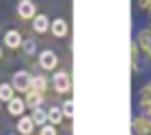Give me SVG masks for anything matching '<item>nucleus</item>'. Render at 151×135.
Segmentation results:
<instances>
[{"label":"nucleus","mask_w":151,"mask_h":135,"mask_svg":"<svg viewBox=\"0 0 151 135\" xmlns=\"http://www.w3.org/2000/svg\"><path fill=\"white\" fill-rule=\"evenodd\" d=\"M47 120H49V124L58 126L62 120H65V113H62V109H60V106H49V109H47Z\"/></svg>","instance_id":"nucleus-14"},{"label":"nucleus","mask_w":151,"mask_h":135,"mask_svg":"<svg viewBox=\"0 0 151 135\" xmlns=\"http://www.w3.org/2000/svg\"><path fill=\"white\" fill-rule=\"evenodd\" d=\"M136 7L142 14H151V0H136Z\"/></svg>","instance_id":"nucleus-20"},{"label":"nucleus","mask_w":151,"mask_h":135,"mask_svg":"<svg viewBox=\"0 0 151 135\" xmlns=\"http://www.w3.org/2000/svg\"><path fill=\"white\" fill-rule=\"evenodd\" d=\"M9 135H18V133H9Z\"/></svg>","instance_id":"nucleus-27"},{"label":"nucleus","mask_w":151,"mask_h":135,"mask_svg":"<svg viewBox=\"0 0 151 135\" xmlns=\"http://www.w3.org/2000/svg\"><path fill=\"white\" fill-rule=\"evenodd\" d=\"M49 31H51L53 38H65L67 33H69V24H67L65 18H53V20H51V27H49Z\"/></svg>","instance_id":"nucleus-8"},{"label":"nucleus","mask_w":151,"mask_h":135,"mask_svg":"<svg viewBox=\"0 0 151 135\" xmlns=\"http://www.w3.org/2000/svg\"><path fill=\"white\" fill-rule=\"evenodd\" d=\"M31 27H33V31L36 33H47L49 31V27H51V20L47 18L45 14H40V16H33V20H31Z\"/></svg>","instance_id":"nucleus-12"},{"label":"nucleus","mask_w":151,"mask_h":135,"mask_svg":"<svg viewBox=\"0 0 151 135\" xmlns=\"http://www.w3.org/2000/svg\"><path fill=\"white\" fill-rule=\"evenodd\" d=\"M149 84H151V80H149Z\"/></svg>","instance_id":"nucleus-29"},{"label":"nucleus","mask_w":151,"mask_h":135,"mask_svg":"<svg viewBox=\"0 0 151 135\" xmlns=\"http://www.w3.org/2000/svg\"><path fill=\"white\" fill-rule=\"evenodd\" d=\"M138 104H151V84L145 82L138 89Z\"/></svg>","instance_id":"nucleus-17"},{"label":"nucleus","mask_w":151,"mask_h":135,"mask_svg":"<svg viewBox=\"0 0 151 135\" xmlns=\"http://www.w3.org/2000/svg\"><path fill=\"white\" fill-rule=\"evenodd\" d=\"M20 49L24 51V56H33V53L38 51V42L33 40V38H22V44H20Z\"/></svg>","instance_id":"nucleus-18"},{"label":"nucleus","mask_w":151,"mask_h":135,"mask_svg":"<svg viewBox=\"0 0 151 135\" xmlns=\"http://www.w3.org/2000/svg\"><path fill=\"white\" fill-rule=\"evenodd\" d=\"M24 109H27V104H24V98H11L9 102H7V111L11 113L14 117H20V115H24Z\"/></svg>","instance_id":"nucleus-9"},{"label":"nucleus","mask_w":151,"mask_h":135,"mask_svg":"<svg viewBox=\"0 0 151 135\" xmlns=\"http://www.w3.org/2000/svg\"><path fill=\"white\" fill-rule=\"evenodd\" d=\"M60 109H62V113H65V117H67V120H73V115H76L73 100H65V102L60 104Z\"/></svg>","instance_id":"nucleus-19"},{"label":"nucleus","mask_w":151,"mask_h":135,"mask_svg":"<svg viewBox=\"0 0 151 135\" xmlns=\"http://www.w3.org/2000/svg\"><path fill=\"white\" fill-rule=\"evenodd\" d=\"M131 60H140V49H138V42H131Z\"/></svg>","instance_id":"nucleus-23"},{"label":"nucleus","mask_w":151,"mask_h":135,"mask_svg":"<svg viewBox=\"0 0 151 135\" xmlns=\"http://www.w3.org/2000/svg\"><path fill=\"white\" fill-rule=\"evenodd\" d=\"M40 135H58V129L53 124H45V126H40Z\"/></svg>","instance_id":"nucleus-21"},{"label":"nucleus","mask_w":151,"mask_h":135,"mask_svg":"<svg viewBox=\"0 0 151 135\" xmlns=\"http://www.w3.org/2000/svg\"><path fill=\"white\" fill-rule=\"evenodd\" d=\"M20 44H22V33L20 31H16V29L5 31V47L7 49H20Z\"/></svg>","instance_id":"nucleus-11"},{"label":"nucleus","mask_w":151,"mask_h":135,"mask_svg":"<svg viewBox=\"0 0 151 135\" xmlns=\"http://www.w3.org/2000/svg\"><path fill=\"white\" fill-rule=\"evenodd\" d=\"M131 135H136V133H131Z\"/></svg>","instance_id":"nucleus-28"},{"label":"nucleus","mask_w":151,"mask_h":135,"mask_svg":"<svg viewBox=\"0 0 151 135\" xmlns=\"http://www.w3.org/2000/svg\"><path fill=\"white\" fill-rule=\"evenodd\" d=\"M131 71H133V75L142 73V64H140V60H131Z\"/></svg>","instance_id":"nucleus-24"},{"label":"nucleus","mask_w":151,"mask_h":135,"mask_svg":"<svg viewBox=\"0 0 151 135\" xmlns=\"http://www.w3.org/2000/svg\"><path fill=\"white\" fill-rule=\"evenodd\" d=\"M31 89L33 91H38V93H47V89H49V80H47V75H33L31 78Z\"/></svg>","instance_id":"nucleus-13"},{"label":"nucleus","mask_w":151,"mask_h":135,"mask_svg":"<svg viewBox=\"0 0 151 135\" xmlns=\"http://www.w3.org/2000/svg\"><path fill=\"white\" fill-rule=\"evenodd\" d=\"M33 129H36V124H33L31 115H20L18 122H16V133L18 135H31Z\"/></svg>","instance_id":"nucleus-7"},{"label":"nucleus","mask_w":151,"mask_h":135,"mask_svg":"<svg viewBox=\"0 0 151 135\" xmlns=\"http://www.w3.org/2000/svg\"><path fill=\"white\" fill-rule=\"evenodd\" d=\"M16 11H18V18L33 20V16H36V5H33L31 0H20L18 7H16Z\"/></svg>","instance_id":"nucleus-6"},{"label":"nucleus","mask_w":151,"mask_h":135,"mask_svg":"<svg viewBox=\"0 0 151 135\" xmlns=\"http://www.w3.org/2000/svg\"><path fill=\"white\" fill-rule=\"evenodd\" d=\"M31 78L33 75L29 73V71H16L14 75H11V84H14L16 91H20V93H27L29 89H31Z\"/></svg>","instance_id":"nucleus-1"},{"label":"nucleus","mask_w":151,"mask_h":135,"mask_svg":"<svg viewBox=\"0 0 151 135\" xmlns=\"http://www.w3.org/2000/svg\"><path fill=\"white\" fill-rule=\"evenodd\" d=\"M11 98H16V89L11 82H0V102H9Z\"/></svg>","instance_id":"nucleus-15"},{"label":"nucleus","mask_w":151,"mask_h":135,"mask_svg":"<svg viewBox=\"0 0 151 135\" xmlns=\"http://www.w3.org/2000/svg\"><path fill=\"white\" fill-rule=\"evenodd\" d=\"M145 31H147V36L151 38V20H149V24H147V27H145Z\"/></svg>","instance_id":"nucleus-25"},{"label":"nucleus","mask_w":151,"mask_h":135,"mask_svg":"<svg viewBox=\"0 0 151 135\" xmlns=\"http://www.w3.org/2000/svg\"><path fill=\"white\" fill-rule=\"evenodd\" d=\"M38 64H40V69H45V71H53V69L58 66V56H56V51H51V49L40 51V56H38Z\"/></svg>","instance_id":"nucleus-4"},{"label":"nucleus","mask_w":151,"mask_h":135,"mask_svg":"<svg viewBox=\"0 0 151 135\" xmlns=\"http://www.w3.org/2000/svg\"><path fill=\"white\" fill-rule=\"evenodd\" d=\"M0 58H2V47H0Z\"/></svg>","instance_id":"nucleus-26"},{"label":"nucleus","mask_w":151,"mask_h":135,"mask_svg":"<svg viewBox=\"0 0 151 135\" xmlns=\"http://www.w3.org/2000/svg\"><path fill=\"white\" fill-rule=\"evenodd\" d=\"M51 84H53V91L60 93V95H65V93L71 91V78H69V73H65V71H56L53 78H51Z\"/></svg>","instance_id":"nucleus-2"},{"label":"nucleus","mask_w":151,"mask_h":135,"mask_svg":"<svg viewBox=\"0 0 151 135\" xmlns=\"http://www.w3.org/2000/svg\"><path fill=\"white\" fill-rule=\"evenodd\" d=\"M31 120H33V124L36 126H45L47 124V109H42V106H38V109H33L31 111Z\"/></svg>","instance_id":"nucleus-16"},{"label":"nucleus","mask_w":151,"mask_h":135,"mask_svg":"<svg viewBox=\"0 0 151 135\" xmlns=\"http://www.w3.org/2000/svg\"><path fill=\"white\" fill-rule=\"evenodd\" d=\"M138 106H140V115H145L151 122V104H138Z\"/></svg>","instance_id":"nucleus-22"},{"label":"nucleus","mask_w":151,"mask_h":135,"mask_svg":"<svg viewBox=\"0 0 151 135\" xmlns=\"http://www.w3.org/2000/svg\"><path fill=\"white\" fill-rule=\"evenodd\" d=\"M133 40L138 42V49H140V56L145 58V60H151V38L147 36L145 29H140V31L136 33V38Z\"/></svg>","instance_id":"nucleus-5"},{"label":"nucleus","mask_w":151,"mask_h":135,"mask_svg":"<svg viewBox=\"0 0 151 135\" xmlns=\"http://www.w3.org/2000/svg\"><path fill=\"white\" fill-rule=\"evenodd\" d=\"M131 133H136V135H151V122L147 120L145 115L136 113L133 120H131Z\"/></svg>","instance_id":"nucleus-3"},{"label":"nucleus","mask_w":151,"mask_h":135,"mask_svg":"<svg viewBox=\"0 0 151 135\" xmlns=\"http://www.w3.org/2000/svg\"><path fill=\"white\" fill-rule=\"evenodd\" d=\"M45 102V95L42 93H38V91H33V89H29L27 93H24V104H27V109H38V106H42Z\"/></svg>","instance_id":"nucleus-10"}]
</instances>
